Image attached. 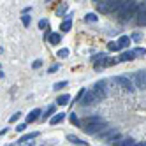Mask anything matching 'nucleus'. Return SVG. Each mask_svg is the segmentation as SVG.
<instances>
[{
    "label": "nucleus",
    "instance_id": "nucleus-1",
    "mask_svg": "<svg viewBox=\"0 0 146 146\" xmlns=\"http://www.w3.org/2000/svg\"><path fill=\"white\" fill-rule=\"evenodd\" d=\"M137 9H139V5H137L135 0H123V4L120 5L116 14L120 18V21H129L130 18H134L137 14Z\"/></svg>",
    "mask_w": 146,
    "mask_h": 146
},
{
    "label": "nucleus",
    "instance_id": "nucleus-2",
    "mask_svg": "<svg viewBox=\"0 0 146 146\" xmlns=\"http://www.w3.org/2000/svg\"><path fill=\"white\" fill-rule=\"evenodd\" d=\"M121 4L123 0H102L100 4H97V9L102 14H111V13H116Z\"/></svg>",
    "mask_w": 146,
    "mask_h": 146
},
{
    "label": "nucleus",
    "instance_id": "nucleus-3",
    "mask_svg": "<svg viewBox=\"0 0 146 146\" xmlns=\"http://www.w3.org/2000/svg\"><path fill=\"white\" fill-rule=\"evenodd\" d=\"M113 81L116 83L118 86H121L123 90L130 92V93H132V92H135V88H137V86H135V83H132L127 76H114V78H113Z\"/></svg>",
    "mask_w": 146,
    "mask_h": 146
},
{
    "label": "nucleus",
    "instance_id": "nucleus-4",
    "mask_svg": "<svg viewBox=\"0 0 146 146\" xmlns=\"http://www.w3.org/2000/svg\"><path fill=\"white\" fill-rule=\"evenodd\" d=\"M108 127V123L106 121H95V123H88V125H85V130L88 135H95L99 130H102V129H106Z\"/></svg>",
    "mask_w": 146,
    "mask_h": 146
},
{
    "label": "nucleus",
    "instance_id": "nucleus-5",
    "mask_svg": "<svg viewBox=\"0 0 146 146\" xmlns=\"http://www.w3.org/2000/svg\"><path fill=\"white\" fill-rule=\"evenodd\" d=\"M92 90H93V93L97 95L99 100H102V99H106V97H108V90H106V83H104V81H97L95 85H93Z\"/></svg>",
    "mask_w": 146,
    "mask_h": 146
},
{
    "label": "nucleus",
    "instance_id": "nucleus-6",
    "mask_svg": "<svg viewBox=\"0 0 146 146\" xmlns=\"http://www.w3.org/2000/svg\"><path fill=\"white\" fill-rule=\"evenodd\" d=\"M100 135V137L104 139V141H108V143H114V141H116L118 137H120V134H118V130L116 129H108V130H104V132H100L99 134Z\"/></svg>",
    "mask_w": 146,
    "mask_h": 146
},
{
    "label": "nucleus",
    "instance_id": "nucleus-7",
    "mask_svg": "<svg viewBox=\"0 0 146 146\" xmlns=\"http://www.w3.org/2000/svg\"><path fill=\"white\" fill-rule=\"evenodd\" d=\"M99 99H97V95L93 93V90H90V92H85L83 93V97H81V104L83 106H93Z\"/></svg>",
    "mask_w": 146,
    "mask_h": 146
},
{
    "label": "nucleus",
    "instance_id": "nucleus-8",
    "mask_svg": "<svg viewBox=\"0 0 146 146\" xmlns=\"http://www.w3.org/2000/svg\"><path fill=\"white\" fill-rule=\"evenodd\" d=\"M134 81H135V86L139 90H146V72L144 70H137L134 76Z\"/></svg>",
    "mask_w": 146,
    "mask_h": 146
},
{
    "label": "nucleus",
    "instance_id": "nucleus-9",
    "mask_svg": "<svg viewBox=\"0 0 146 146\" xmlns=\"http://www.w3.org/2000/svg\"><path fill=\"white\" fill-rule=\"evenodd\" d=\"M135 23L137 25H146V7L144 5H139L137 9V14H135Z\"/></svg>",
    "mask_w": 146,
    "mask_h": 146
},
{
    "label": "nucleus",
    "instance_id": "nucleus-10",
    "mask_svg": "<svg viewBox=\"0 0 146 146\" xmlns=\"http://www.w3.org/2000/svg\"><path fill=\"white\" fill-rule=\"evenodd\" d=\"M92 60H93V65H95V69L99 70L100 67H104V65H106V60H108V56L102 53V55H97L95 58H92Z\"/></svg>",
    "mask_w": 146,
    "mask_h": 146
},
{
    "label": "nucleus",
    "instance_id": "nucleus-11",
    "mask_svg": "<svg viewBox=\"0 0 146 146\" xmlns=\"http://www.w3.org/2000/svg\"><path fill=\"white\" fill-rule=\"evenodd\" d=\"M39 114H40V109H32L27 114V123H34L35 120H39Z\"/></svg>",
    "mask_w": 146,
    "mask_h": 146
},
{
    "label": "nucleus",
    "instance_id": "nucleus-12",
    "mask_svg": "<svg viewBox=\"0 0 146 146\" xmlns=\"http://www.w3.org/2000/svg\"><path fill=\"white\" fill-rule=\"evenodd\" d=\"M113 144H116V146H132V144H137L132 137H125V139H116Z\"/></svg>",
    "mask_w": 146,
    "mask_h": 146
},
{
    "label": "nucleus",
    "instance_id": "nucleus-13",
    "mask_svg": "<svg viewBox=\"0 0 146 146\" xmlns=\"http://www.w3.org/2000/svg\"><path fill=\"white\" fill-rule=\"evenodd\" d=\"M135 58V51H125L120 55V62H132Z\"/></svg>",
    "mask_w": 146,
    "mask_h": 146
},
{
    "label": "nucleus",
    "instance_id": "nucleus-14",
    "mask_svg": "<svg viewBox=\"0 0 146 146\" xmlns=\"http://www.w3.org/2000/svg\"><path fill=\"white\" fill-rule=\"evenodd\" d=\"M64 120H65V113H58V114H55V116L49 118V123L51 125H58V123H62Z\"/></svg>",
    "mask_w": 146,
    "mask_h": 146
},
{
    "label": "nucleus",
    "instance_id": "nucleus-15",
    "mask_svg": "<svg viewBox=\"0 0 146 146\" xmlns=\"http://www.w3.org/2000/svg\"><path fill=\"white\" fill-rule=\"evenodd\" d=\"M37 135H39V132H30V134L23 135V137H19V139H18V143H19V144H25L27 141H32V139H35Z\"/></svg>",
    "mask_w": 146,
    "mask_h": 146
},
{
    "label": "nucleus",
    "instance_id": "nucleus-16",
    "mask_svg": "<svg viewBox=\"0 0 146 146\" xmlns=\"http://www.w3.org/2000/svg\"><path fill=\"white\" fill-rule=\"evenodd\" d=\"M118 42H120V46H121V48H129V46H130V42H132V39H130L129 35H121V37L118 39Z\"/></svg>",
    "mask_w": 146,
    "mask_h": 146
},
{
    "label": "nucleus",
    "instance_id": "nucleus-17",
    "mask_svg": "<svg viewBox=\"0 0 146 146\" xmlns=\"http://www.w3.org/2000/svg\"><path fill=\"white\" fill-rule=\"evenodd\" d=\"M48 40H49V44H53V46H56V44H60V40H62V37H60V34H49Z\"/></svg>",
    "mask_w": 146,
    "mask_h": 146
},
{
    "label": "nucleus",
    "instance_id": "nucleus-18",
    "mask_svg": "<svg viewBox=\"0 0 146 146\" xmlns=\"http://www.w3.org/2000/svg\"><path fill=\"white\" fill-rule=\"evenodd\" d=\"M67 139H69L70 143H74V144H79V146H86V144H88L86 141H83V139L76 137V135H72V134H70V135H67Z\"/></svg>",
    "mask_w": 146,
    "mask_h": 146
},
{
    "label": "nucleus",
    "instance_id": "nucleus-19",
    "mask_svg": "<svg viewBox=\"0 0 146 146\" xmlns=\"http://www.w3.org/2000/svg\"><path fill=\"white\" fill-rule=\"evenodd\" d=\"M69 102H70V97H69V95H60V97L56 99V104H58V106H67Z\"/></svg>",
    "mask_w": 146,
    "mask_h": 146
},
{
    "label": "nucleus",
    "instance_id": "nucleus-20",
    "mask_svg": "<svg viewBox=\"0 0 146 146\" xmlns=\"http://www.w3.org/2000/svg\"><path fill=\"white\" fill-rule=\"evenodd\" d=\"M95 121H104L100 116H86L83 120V125H88V123H95Z\"/></svg>",
    "mask_w": 146,
    "mask_h": 146
},
{
    "label": "nucleus",
    "instance_id": "nucleus-21",
    "mask_svg": "<svg viewBox=\"0 0 146 146\" xmlns=\"http://www.w3.org/2000/svg\"><path fill=\"white\" fill-rule=\"evenodd\" d=\"M70 27H72V21H70V18H67L65 21L60 25V30H62V32H69V30H70Z\"/></svg>",
    "mask_w": 146,
    "mask_h": 146
},
{
    "label": "nucleus",
    "instance_id": "nucleus-22",
    "mask_svg": "<svg viewBox=\"0 0 146 146\" xmlns=\"http://www.w3.org/2000/svg\"><path fill=\"white\" fill-rule=\"evenodd\" d=\"M85 21H86V23H95V21H97V14H95V13H88V14L85 16Z\"/></svg>",
    "mask_w": 146,
    "mask_h": 146
},
{
    "label": "nucleus",
    "instance_id": "nucleus-23",
    "mask_svg": "<svg viewBox=\"0 0 146 146\" xmlns=\"http://www.w3.org/2000/svg\"><path fill=\"white\" fill-rule=\"evenodd\" d=\"M53 113H55V106H49V108H48V109H46V113H44V114H42V120H44V121H46V120H48V118H51V114H53Z\"/></svg>",
    "mask_w": 146,
    "mask_h": 146
},
{
    "label": "nucleus",
    "instance_id": "nucleus-24",
    "mask_svg": "<svg viewBox=\"0 0 146 146\" xmlns=\"http://www.w3.org/2000/svg\"><path fill=\"white\" fill-rule=\"evenodd\" d=\"M108 49H109V51H120L121 46H120V42H109V44H108Z\"/></svg>",
    "mask_w": 146,
    "mask_h": 146
},
{
    "label": "nucleus",
    "instance_id": "nucleus-25",
    "mask_svg": "<svg viewBox=\"0 0 146 146\" xmlns=\"http://www.w3.org/2000/svg\"><path fill=\"white\" fill-rule=\"evenodd\" d=\"M67 85H69L67 81H58V83H55V86H53V90H56V92H58L60 88H65Z\"/></svg>",
    "mask_w": 146,
    "mask_h": 146
},
{
    "label": "nucleus",
    "instance_id": "nucleus-26",
    "mask_svg": "<svg viewBox=\"0 0 146 146\" xmlns=\"http://www.w3.org/2000/svg\"><path fill=\"white\" fill-rule=\"evenodd\" d=\"M69 120H70V123H72V125H78V127L81 125V121L78 120V116H76L74 113H72V114H69Z\"/></svg>",
    "mask_w": 146,
    "mask_h": 146
},
{
    "label": "nucleus",
    "instance_id": "nucleus-27",
    "mask_svg": "<svg viewBox=\"0 0 146 146\" xmlns=\"http://www.w3.org/2000/svg\"><path fill=\"white\" fill-rule=\"evenodd\" d=\"M21 23H23V27H28V25H30V16H28V13H23V16H21Z\"/></svg>",
    "mask_w": 146,
    "mask_h": 146
},
{
    "label": "nucleus",
    "instance_id": "nucleus-28",
    "mask_svg": "<svg viewBox=\"0 0 146 146\" xmlns=\"http://www.w3.org/2000/svg\"><path fill=\"white\" fill-rule=\"evenodd\" d=\"M67 56H69V49L67 48H62L58 51V58H67Z\"/></svg>",
    "mask_w": 146,
    "mask_h": 146
},
{
    "label": "nucleus",
    "instance_id": "nucleus-29",
    "mask_svg": "<svg viewBox=\"0 0 146 146\" xmlns=\"http://www.w3.org/2000/svg\"><path fill=\"white\" fill-rule=\"evenodd\" d=\"M19 116H21V113H19V111H18V113H14V114H13V116H11V118H9V121H11V123H14V121H18V120H19Z\"/></svg>",
    "mask_w": 146,
    "mask_h": 146
},
{
    "label": "nucleus",
    "instance_id": "nucleus-30",
    "mask_svg": "<svg viewBox=\"0 0 146 146\" xmlns=\"http://www.w3.org/2000/svg\"><path fill=\"white\" fill-rule=\"evenodd\" d=\"M58 69H60V64H53V65L48 69V72H49V74H53V72H56Z\"/></svg>",
    "mask_w": 146,
    "mask_h": 146
},
{
    "label": "nucleus",
    "instance_id": "nucleus-31",
    "mask_svg": "<svg viewBox=\"0 0 146 146\" xmlns=\"http://www.w3.org/2000/svg\"><path fill=\"white\" fill-rule=\"evenodd\" d=\"M134 51H135V55H139V56H144L146 55V49L144 48H135Z\"/></svg>",
    "mask_w": 146,
    "mask_h": 146
},
{
    "label": "nucleus",
    "instance_id": "nucleus-32",
    "mask_svg": "<svg viewBox=\"0 0 146 146\" xmlns=\"http://www.w3.org/2000/svg\"><path fill=\"white\" fill-rule=\"evenodd\" d=\"M48 19H40V21H39V28H48Z\"/></svg>",
    "mask_w": 146,
    "mask_h": 146
},
{
    "label": "nucleus",
    "instance_id": "nucleus-33",
    "mask_svg": "<svg viewBox=\"0 0 146 146\" xmlns=\"http://www.w3.org/2000/svg\"><path fill=\"white\" fill-rule=\"evenodd\" d=\"M25 129H27V125H25V123H19L18 127H16V132H23Z\"/></svg>",
    "mask_w": 146,
    "mask_h": 146
},
{
    "label": "nucleus",
    "instance_id": "nucleus-34",
    "mask_svg": "<svg viewBox=\"0 0 146 146\" xmlns=\"http://www.w3.org/2000/svg\"><path fill=\"white\" fill-rule=\"evenodd\" d=\"M40 65H42V60H35L34 64H32V67H34V69H39Z\"/></svg>",
    "mask_w": 146,
    "mask_h": 146
},
{
    "label": "nucleus",
    "instance_id": "nucleus-35",
    "mask_svg": "<svg viewBox=\"0 0 146 146\" xmlns=\"http://www.w3.org/2000/svg\"><path fill=\"white\" fill-rule=\"evenodd\" d=\"M132 39H135V40H139V39H141V34H134V37H132Z\"/></svg>",
    "mask_w": 146,
    "mask_h": 146
},
{
    "label": "nucleus",
    "instance_id": "nucleus-36",
    "mask_svg": "<svg viewBox=\"0 0 146 146\" xmlns=\"http://www.w3.org/2000/svg\"><path fill=\"white\" fill-rule=\"evenodd\" d=\"M5 134H7V129H5V127H4V129H2V130H0V135H5Z\"/></svg>",
    "mask_w": 146,
    "mask_h": 146
},
{
    "label": "nucleus",
    "instance_id": "nucleus-37",
    "mask_svg": "<svg viewBox=\"0 0 146 146\" xmlns=\"http://www.w3.org/2000/svg\"><path fill=\"white\" fill-rule=\"evenodd\" d=\"M92 2H95V4H100V2H102V0H92Z\"/></svg>",
    "mask_w": 146,
    "mask_h": 146
},
{
    "label": "nucleus",
    "instance_id": "nucleus-38",
    "mask_svg": "<svg viewBox=\"0 0 146 146\" xmlns=\"http://www.w3.org/2000/svg\"><path fill=\"white\" fill-rule=\"evenodd\" d=\"M46 2H49V0H46Z\"/></svg>",
    "mask_w": 146,
    "mask_h": 146
}]
</instances>
